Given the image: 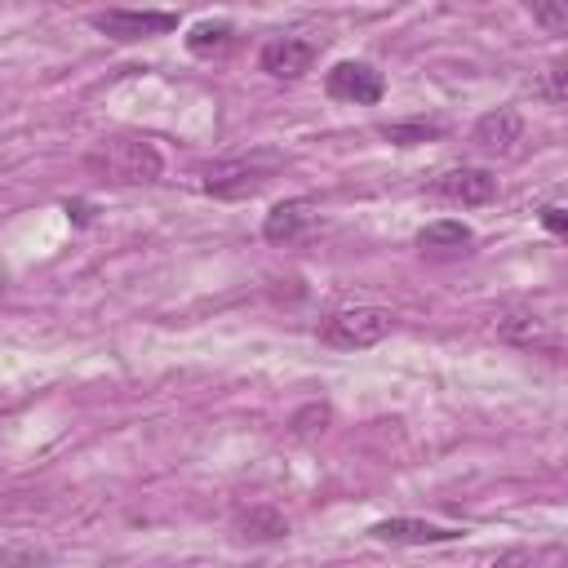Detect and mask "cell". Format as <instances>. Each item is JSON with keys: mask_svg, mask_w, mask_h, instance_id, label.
I'll list each match as a JSON object with an SVG mask.
<instances>
[{"mask_svg": "<svg viewBox=\"0 0 568 568\" xmlns=\"http://www.w3.org/2000/svg\"><path fill=\"white\" fill-rule=\"evenodd\" d=\"M315 58H320V49L311 40H302V36H275V40L262 44V58L257 62L275 80H302L315 67Z\"/></svg>", "mask_w": 568, "mask_h": 568, "instance_id": "52a82bcc", "label": "cell"}, {"mask_svg": "<svg viewBox=\"0 0 568 568\" xmlns=\"http://www.w3.org/2000/svg\"><path fill=\"white\" fill-rule=\"evenodd\" d=\"M235 532L244 541H280V537H288V519L275 506H253V510L235 515Z\"/></svg>", "mask_w": 568, "mask_h": 568, "instance_id": "4fadbf2b", "label": "cell"}, {"mask_svg": "<svg viewBox=\"0 0 568 568\" xmlns=\"http://www.w3.org/2000/svg\"><path fill=\"white\" fill-rule=\"evenodd\" d=\"M493 568H568V550L564 546H510L493 559Z\"/></svg>", "mask_w": 568, "mask_h": 568, "instance_id": "5bb4252c", "label": "cell"}, {"mask_svg": "<svg viewBox=\"0 0 568 568\" xmlns=\"http://www.w3.org/2000/svg\"><path fill=\"white\" fill-rule=\"evenodd\" d=\"M231 40H235V27H231L226 18H213V22H195V27H191L186 49H191L195 58H217V53L231 49Z\"/></svg>", "mask_w": 568, "mask_h": 568, "instance_id": "9a60e30c", "label": "cell"}, {"mask_svg": "<svg viewBox=\"0 0 568 568\" xmlns=\"http://www.w3.org/2000/svg\"><path fill=\"white\" fill-rule=\"evenodd\" d=\"M470 240H475L470 226L457 222V217H439V222H430V226L417 231V248L422 253H462Z\"/></svg>", "mask_w": 568, "mask_h": 568, "instance_id": "7c38bea8", "label": "cell"}, {"mask_svg": "<svg viewBox=\"0 0 568 568\" xmlns=\"http://www.w3.org/2000/svg\"><path fill=\"white\" fill-rule=\"evenodd\" d=\"M524 138V115L515 106H497V111H484L470 129V142L488 155H510L515 142Z\"/></svg>", "mask_w": 568, "mask_h": 568, "instance_id": "30bf717a", "label": "cell"}, {"mask_svg": "<svg viewBox=\"0 0 568 568\" xmlns=\"http://www.w3.org/2000/svg\"><path fill=\"white\" fill-rule=\"evenodd\" d=\"M532 22H541L550 36L568 31V9L564 4H532Z\"/></svg>", "mask_w": 568, "mask_h": 568, "instance_id": "ac0fdd59", "label": "cell"}, {"mask_svg": "<svg viewBox=\"0 0 568 568\" xmlns=\"http://www.w3.org/2000/svg\"><path fill=\"white\" fill-rule=\"evenodd\" d=\"M368 537L377 541H390V546H444V541H457L462 528H448V524H430V519H377L368 528Z\"/></svg>", "mask_w": 568, "mask_h": 568, "instance_id": "9c48e42d", "label": "cell"}, {"mask_svg": "<svg viewBox=\"0 0 568 568\" xmlns=\"http://www.w3.org/2000/svg\"><path fill=\"white\" fill-rule=\"evenodd\" d=\"M284 160L271 155V151L240 155V160H217V164L200 169V186H204V195H217V200H248V195H257L271 182V173Z\"/></svg>", "mask_w": 568, "mask_h": 568, "instance_id": "7a4b0ae2", "label": "cell"}, {"mask_svg": "<svg viewBox=\"0 0 568 568\" xmlns=\"http://www.w3.org/2000/svg\"><path fill=\"white\" fill-rule=\"evenodd\" d=\"M541 222H546V231H555V235H564V231H568V217H564V209H559V204H546V209H541Z\"/></svg>", "mask_w": 568, "mask_h": 568, "instance_id": "44dd1931", "label": "cell"}, {"mask_svg": "<svg viewBox=\"0 0 568 568\" xmlns=\"http://www.w3.org/2000/svg\"><path fill=\"white\" fill-rule=\"evenodd\" d=\"M444 129L439 124H426V120H413V124H386L382 129V138L386 142H395V146H417V142H430V138H439Z\"/></svg>", "mask_w": 568, "mask_h": 568, "instance_id": "2e32d148", "label": "cell"}, {"mask_svg": "<svg viewBox=\"0 0 568 568\" xmlns=\"http://www.w3.org/2000/svg\"><path fill=\"white\" fill-rule=\"evenodd\" d=\"M390 328H395V315L386 306H342L337 315H328L320 337L337 351H364V346H377L382 337H390Z\"/></svg>", "mask_w": 568, "mask_h": 568, "instance_id": "3957f363", "label": "cell"}, {"mask_svg": "<svg viewBox=\"0 0 568 568\" xmlns=\"http://www.w3.org/2000/svg\"><path fill=\"white\" fill-rule=\"evenodd\" d=\"M324 422H328V404H306L302 413H293V435H315L324 430Z\"/></svg>", "mask_w": 568, "mask_h": 568, "instance_id": "e0dca14e", "label": "cell"}, {"mask_svg": "<svg viewBox=\"0 0 568 568\" xmlns=\"http://www.w3.org/2000/svg\"><path fill=\"white\" fill-rule=\"evenodd\" d=\"M430 191L439 195V200H448V204H488L493 195H497V178L488 173V169H475V164H457V169H448V173H439L435 182H430Z\"/></svg>", "mask_w": 568, "mask_h": 568, "instance_id": "ba28073f", "label": "cell"}, {"mask_svg": "<svg viewBox=\"0 0 568 568\" xmlns=\"http://www.w3.org/2000/svg\"><path fill=\"white\" fill-rule=\"evenodd\" d=\"M311 217H315V200H311V195L280 200V204H271V213H266V222H262V235H266L271 244H288V240L302 235V226H306Z\"/></svg>", "mask_w": 568, "mask_h": 568, "instance_id": "8fae6325", "label": "cell"}, {"mask_svg": "<svg viewBox=\"0 0 568 568\" xmlns=\"http://www.w3.org/2000/svg\"><path fill=\"white\" fill-rule=\"evenodd\" d=\"M324 93H328L333 102L373 106V102L386 98V80H382V71H377L373 62H355V58H346V62H337V67L324 75Z\"/></svg>", "mask_w": 568, "mask_h": 568, "instance_id": "277c9868", "label": "cell"}, {"mask_svg": "<svg viewBox=\"0 0 568 568\" xmlns=\"http://www.w3.org/2000/svg\"><path fill=\"white\" fill-rule=\"evenodd\" d=\"M84 169L115 186H142L164 173V160H160L155 142H146V138H102L84 155Z\"/></svg>", "mask_w": 568, "mask_h": 568, "instance_id": "6da1fadb", "label": "cell"}, {"mask_svg": "<svg viewBox=\"0 0 568 568\" xmlns=\"http://www.w3.org/2000/svg\"><path fill=\"white\" fill-rule=\"evenodd\" d=\"M40 559H49V555L36 550V546H4V550H0V564H4V568H22V564H40Z\"/></svg>", "mask_w": 568, "mask_h": 568, "instance_id": "d6986e66", "label": "cell"}, {"mask_svg": "<svg viewBox=\"0 0 568 568\" xmlns=\"http://www.w3.org/2000/svg\"><path fill=\"white\" fill-rule=\"evenodd\" d=\"M102 36L111 40H151V36H169L178 31V13L169 9H106V13H93L89 18Z\"/></svg>", "mask_w": 568, "mask_h": 568, "instance_id": "5b68a950", "label": "cell"}, {"mask_svg": "<svg viewBox=\"0 0 568 568\" xmlns=\"http://www.w3.org/2000/svg\"><path fill=\"white\" fill-rule=\"evenodd\" d=\"M493 333L510 346H524V351H559L550 320H541L532 306H501L493 315Z\"/></svg>", "mask_w": 568, "mask_h": 568, "instance_id": "8992f818", "label": "cell"}, {"mask_svg": "<svg viewBox=\"0 0 568 568\" xmlns=\"http://www.w3.org/2000/svg\"><path fill=\"white\" fill-rule=\"evenodd\" d=\"M541 93H546L550 102H564V62H555V67L546 71V84H541Z\"/></svg>", "mask_w": 568, "mask_h": 568, "instance_id": "ffe728a7", "label": "cell"}]
</instances>
